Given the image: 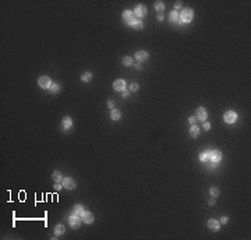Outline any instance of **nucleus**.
<instances>
[{
    "mask_svg": "<svg viewBox=\"0 0 251 240\" xmlns=\"http://www.w3.org/2000/svg\"><path fill=\"white\" fill-rule=\"evenodd\" d=\"M49 90L52 91V93H57L60 91V85H59V84H52V87H50Z\"/></svg>",
    "mask_w": 251,
    "mask_h": 240,
    "instance_id": "a878e982",
    "label": "nucleus"
},
{
    "mask_svg": "<svg viewBox=\"0 0 251 240\" xmlns=\"http://www.w3.org/2000/svg\"><path fill=\"white\" fill-rule=\"evenodd\" d=\"M93 219H95V218H93L92 212H89V211H84V213L81 215V221H82L84 223H87V225L92 223Z\"/></svg>",
    "mask_w": 251,
    "mask_h": 240,
    "instance_id": "0eeeda50",
    "label": "nucleus"
},
{
    "mask_svg": "<svg viewBox=\"0 0 251 240\" xmlns=\"http://www.w3.org/2000/svg\"><path fill=\"white\" fill-rule=\"evenodd\" d=\"M209 194H211L212 197H218V196H219V188L215 187V186H212L211 188H209Z\"/></svg>",
    "mask_w": 251,
    "mask_h": 240,
    "instance_id": "b1692460",
    "label": "nucleus"
},
{
    "mask_svg": "<svg viewBox=\"0 0 251 240\" xmlns=\"http://www.w3.org/2000/svg\"><path fill=\"white\" fill-rule=\"evenodd\" d=\"M52 80L48 77V76H42L39 77V80H38V85H39L40 88H43V90H48V88H50L52 87Z\"/></svg>",
    "mask_w": 251,
    "mask_h": 240,
    "instance_id": "f03ea898",
    "label": "nucleus"
},
{
    "mask_svg": "<svg viewBox=\"0 0 251 240\" xmlns=\"http://www.w3.org/2000/svg\"><path fill=\"white\" fill-rule=\"evenodd\" d=\"M134 14H135L138 18L145 17V15H146V7L144 6V4H138V6L135 7V10H134Z\"/></svg>",
    "mask_w": 251,
    "mask_h": 240,
    "instance_id": "6e6552de",
    "label": "nucleus"
},
{
    "mask_svg": "<svg viewBox=\"0 0 251 240\" xmlns=\"http://www.w3.org/2000/svg\"><path fill=\"white\" fill-rule=\"evenodd\" d=\"M209 159L213 162V163H218L222 160V152L219 149H215V151H211L209 152Z\"/></svg>",
    "mask_w": 251,
    "mask_h": 240,
    "instance_id": "423d86ee",
    "label": "nucleus"
},
{
    "mask_svg": "<svg viewBox=\"0 0 251 240\" xmlns=\"http://www.w3.org/2000/svg\"><path fill=\"white\" fill-rule=\"evenodd\" d=\"M135 68H137V70H141V64H135Z\"/></svg>",
    "mask_w": 251,
    "mask_h": 240,
    "instance_id": "4c0bfd02",
    "label": "nucleus"
},
{
    "mask_svg": "<svg viewBox=\"0 0 251 240\" xmlns=\"http://www.w3.org/2000/svg\"><path fill=\"white\" fill-rule=\"evenodd\" d=\"M180 7H181V1H176V3H174V9H176L174 11H179Z\"/></svg>",
    "mask_w": 251,
    "mask_h": 240,
    "instance_id": "c756f323",
    "label": "nucleus"
},
{
    "mask_svg": "<svg viewBox=\"0 0 251 240\" xmlns=\"http://www.w3.org/2000/svg\"><path fill=\"white\" fill-rule=\"evenodd\" d=\"M73 210H74V213H75V215H78V216H81V215L84 213V207H82L81 204H75Z\"/></svg>",
    "mask_w": 251,
    "mask_h": 240,
    "instance_id": "6ab92c4d",
    "label": "nucleus"
},
{
    "mask_svg": "<svg viewBox=\"0 0 251 240\" xmlns=\"http://www.w3.org/2000/svg\"><path fill=\"white\" fill-rule=\"evenodd\" d=\"M107 106L110 107V109H115V103H113V101H107Z\"/></svg>",
    "mask_w": 251,
    "mask_h": 240,
    "instance_id": "f704fd0d",
    "label": "nucleus"
},
{
    "mask_svg": "<svg viewBox=\"0 0 251 240\" xmlns=\"http://www.w3.org/2000/svg\"><path fill=\"white\" fill-rule=\"evenodd\" d=\"M52 179L54 180V183H62L63 182V176H62V173L60 172H53V174H52Z\"/></svg>",
    "mask_w": 251,
    "mask_h": 240,
    "instance_id": "f3484780",
    "label": "nucleus"
},
{
    "mask_svg": "<svg viewBox=\"0 0 251 240\" xmlns=\"http://www.w3.org/2000/svg\"><path fill=\"white\" fill-rule=\"evenodd\" d=\"M204 129H205V130H209V129H211V123L205 121V123H204Z\"/></svg>",
    "mask_w": 251,
    "mask_h": 240,
    "instance_id": "72a5a7b5",
    "label": "nucleus"
},
{
    "mask_svg": "<svg viewBox=\"0 0 251 240\" xmlns=\"http://www.w3.org/2000/svg\"><path fill=\"white\" fill-rule=\"evenodd\" d=\"M113 88H115L116 91H120V92L124 91V90H126V81L121 80V78H120V80H116L113 82Z\"/></svg>",
    "mask_w": 251,
    "mask_h": 240,
    "instance_id": "9d476101",
    "label": "nucleus"
},
{
    "mask_svg": "<svg viewBox=\"0 0 251 240\" xmlns=\"http://www.w3.org/2000/svg\"><path fill=\"white\" fill-rule=\"evenodd\" d=\"M193 18H194V11H193V9H183V10H181L180 20H181L183 23L188 24V23L193 21Z\"/></svg>",
    "mask_w": 251,
    "mask_h": 240,
    "instance_id": "f257e3e1",
    "label": "nucleus"
},
{
    "mask_svg": "<svg viewBox=\"0 0 251 240\" xmlns=\"http://www.w3.org/2000/svg\"><path fill=\"white\" fill-rule=\"evenodd\" d=\"M219 222H221V223H227V222H229V218H227V216H222V218L219 219Z\"/></svg>",
    "mask_w": 251,
    "mask_h": 240,
    "instance_id": "7c9ffc66",
    "label": "nucleus"
},
{
    "mask_svg": "<svg viewBox=\"0 0 251 240\" xmlns=\"http://www.w3.org/2000/svg\"><path fill=\"white\" fill-rule=\"evenodd\" d=\"M156 20H159V21H162V20H163V15H162V14H160V15H158V18H156Z\"/></svg>",
    "mask_w": 251,
    "mask_h": 240,
    "instance_id": "e433bc0d",
    "label": "nucleus"
},
{
    "mask_svg": "<svg viewBox=\"0 0 251 240\" xmlns=\"http://www.w3.org/2000/svg\"><path fill=\"white\" fill-rule=\"evenodd\" d=\"M199 133H201V131H199V127H197L195 124H193V126L190 127V135H191L193 138H195V137H198V135H199Z\"/></svg>",
    "mask_w": 251,
    "mask_h": 240,
    "instance_id": "dca6fc26",
    "label": "nucleus"
},
{
    "mask_svg": "<svg viewBox=\"0 0 251 240\" xmlns=\"http://www.w3.org/2000/svg\"><path fill=\"white\" fill-rule=\"evenodd\" d=\"M81 80L84 81V82H89V81L92 80V73H91V71H85V73L81 76Z\"/></svg>",
    "mask_w": 251,
    "mask_h": 240,
    "instance_id": "aec40b11",
    "label": "nucleus"
},
{
    "mask_svg": "<svg viewBox=\"0 0 251 240\" xmlns=\"http://www.w3.org/2000/svg\"><path fill=\"white\" fill-rule=\"evenodd\" d=\"M132 28H135V29H142V28H144L142 21H141V20H137V21H135V24L132 25Z\"/></svg>",
    "mask_w": 251,
    "mask_h": 240,
    "instance_id": "bb28decb",
    "label": "nucleus"
},
{
    "mask_svg": "<svg viewBox=\"0 0 251 240\" xmlns=\"http://www.w3.org/2000/svg\"><path fill=\"white\" fill-rule=\"evenodd\" d=\"M62 188H63L62 183H54V190H62Z\"/></svg>",
    "mask_w": 251,
    "mask_h": 240,
    "instance_id": "473e14b6",
    "label": "nucleus"
},
{
    "mask_svg": "<svg viewBox=\"0 0 251 240\" xmlns=\"http://www.w3.org/2000/svg\"><path fill=\"white\" fill-rule=\"evenodd\" d=\"M138 88H140V85H138L137 82H132L131 85H130V88H128V91H130V92H134V91H137Z\"/></svg>",
    "mask_w": 251,
    "mask_h": 240,
    "instance_id": "cd10ccee",
    "label": "nucleus"
},
{
    "mask_svg": "<svg viewBox=\"0 0 251 240\" xmlns=\"http://www.w3.org/2000/svg\"><path fill=\"white\" fill-rule=\"evenodd\" d=\"M223 120H225L226 123L232 124V123H234V121L237 120V113L233 112V110H227L225 115H223Z\"/></svg>",
    "mask_w": 251,
    "mask_h": 240,
    "instance_id": "7ed1b4c3",
    "label": "nucleus"
},
{
    "mask_svg": "<svg viewBox=\"0 0 251 240\" xmlns=\"http://www.w3.org/2000/svg\"><path fill=\"white\" fill-rule=\"evenodd\" d=\"M68 223H70V226L73 227V229H78L79 225H81V216L78 215H71L70 218H68Z\"/></svg>",
    "mask_w": 251,
    "mask_h": 240,
    "instance_id": "39448f33",
    "label": "nucleus"
},
{
    "mask_svg": "<svg viewBox=\"0 0 251 240\" xmlns=\"http://www.w3.org/2000/svg\"><path fill=\"white\" fill-rule=\"evenodd\" d=\"M195 121H197V117H195V116H190V117H188V123H190L191 126L195 124Z\"/></svg>",
    "mask_w": 251,
    "mask_h": 240,
    "instance_id": "c85d7f7f",
    "label": "nucleus"
},
{
    "mask_svg": "<svg viewBox=\"0 0 251 240\" xmlns=\"http://www.w3.org/2000/svg\"><path fill=\"white\" fill-rule=\"evenodd\" d=\"M121 62H123V64H124V66H131V64H132V59L130 57V56H124Z\"/></svg>",
    "mask_w": 251,
    "mask_h": 240,
    "instance_id": "393cba45",
    "label": "nucleus"
},
{
    "mask_svg": "<svg viewBox=\"0 0 251 240\" xmlns=\"http://www.w3.org/2000/svg\"><path fill=\"white\" fill-rule=\"evenodd\" d=\"M110 117L112 120H115V121H119L121 119V112H120L119 109H112L110 110Z\"/></svg>",
    "mask_w": 251,
    "mask_h": 240,
    "instance_id": "4468645a",
    "label": "nucleus"
},
{
    "mask_svg": "<svg viewBox=\"0 0 251 240\" xmlns=\"http://www.w3.org/2000/svg\"><path fill=\"white\" fill-rule=\"evenodd\" d=\"M128 93H130V91H128V90H124V91H121V96H123V98H127V96H128Z\"/></svg>",
    "mask_w": 251,
    "mask_h": 240,
    "instance_id": "2f4dec72",
    "label": "nucleus"
},
{
    "mask_svg": "<svg viewBox=\"0 0 251 240\" xmlns=\"http://www.w3.org/2000/svg\"><path fill=\"white\" fill-rule=\"evenodd\" d=\"M198 120H202V121H205L207 117H208V113H207V110H205V107H198L197 109V116H195Z\"/></svg>",
    "mask_w": 251,
    "mask_h": 240,
    "instance_id": "9b49d317",
    "label": "nucleus"
},
{
    "mask_svg": "<svg viewBox=\"0 0 251 240\" xmlns=\"http://www.w3.org/2000/svg\"><path fill=\"white\" fill-rule=\"evenodd\" d=\"M62 184L64 188L67 190H74L75 187H77V183H75V180L74 179H71V177H64L63 179V182H62Z\"/></svg>",
    "mask_w": 251,
    "mask_h": 240,
    "instance_id": "20e7f679",
    "label": "nucleus"
},
{
    "mask_svg": "<svg viewBox=\"0 0 251 240\" xmlns=\"http://www.w3.org/2000/svg\"><path fill=\"white\" fill-rule=\"evenodd\" d=\"M208 204H209V205H215V200H213V198H211V200L208 201Z\"/></svg>",
    "mask_w": 251,
    "mask_h": 240,
    "instance_id": "c9c22d12",
    "label": "nucleus"
},
{
    "mask_svg": "<svg viewBox=\"0 0 251 240\" xmlns=\"http://www.w3.org/2000/svg\"><path fill=\"white\" fill-rule=\"evenodd\" d=\"M62 126H63V129H64V130H70V129H71V126H73V119H71V117H68V116L63 117V120H62Z\"/></svg>",
    "mask_w": 251,
    "mask_h": 240,
    "instance_id": "ddd939ff",
    "label": "nucleus"
},
{
    "mask_svg": "<svg viewBox=\"0 0 251 240\" xmlns=\"http://www.w3.org/2000/svg\"><path fill=\"white\" fill-rule=\"evenodd\" d=\"M207 225H208V229H209V230H212V232H218L219 227H221V222H219L218 219H209Z\"/></svg>",
    "mask_w": 251,
    "mask_h": 240,
    "instance_id": "1a4fd4ad",
    "label": "nucleus"
},
{
    "mask_svg": "<svg viewBox=\"0 0 251 240\" xmlns=\"http://www.w3.org/2000/svg\"><path fill=\"white\" fill-rule=\"evenodd\" d=\"M209 152H211V151L201 152V154H199V160H201V162H205L207 159H209Z\"/></svg>",
    "mask_w": 251,
    "mask_h": 240,
    "instance_id": "5701e85b",
    "label": "nucleus"
},
{
    "mask_svg": "<svg viewBox=\"0 0 251 240\" xmlns=\"http://www.w3.org/2000/svg\"><path fill=\"white\" fill-rule=\"evenodd\" d=\"M148 57H149V53L146 50H140L135 53V59L138 62H145V60H148Z\"/></svg>",
    "mask_w": 251,
    "mask_h": 240,
    "instance_id": "f8f14e48",
    "label": "nucleus"
},
{
    "mask_svg": "<svg viewBox=\"0 0 251 240\" xmlns=\"http://www.w3.org/2000/svg\"><path fill=\"white\" fill-rule=\"evenodd\" d=\"M155 10H158V11H163L165 10V3L163 1H160V0H158V1H155Z\"/></svg>",
    "mask_w": 251,
    "mask_h": 240,
    "instance_id": "4be33fe9",
    "label": "nucleus"
},
{
    "mask_svg": "<svg viewBox=\"0 0 251 240\" xmlns=\"http://www.w3.org/2000/svg\"><path fill=\"white\" fill-rule=\"evenodd\" d=\"M121 15H123V18H124L127 23H128L131 18H134V13H132V11H130V10H126V11H123V14H121Z\"/></svg>",
    "mask_w": 251,
    "mask_h": 240,
    "instance_id": "412c9836",
    "label": "nucleus"
},
{
    "mask_svg": "<svg viewBox=\"0 0 251 240\" xmlns=\"http://www.w3.org/2000/svg\"><path fill=\"white\" fill-rule=\"evenodd\" d=\"M169 20H170L172 23H177V21L180 20V14H179V11H172V13L169 14Z\"/></svg>",
    "mask_w": 251,
    "mask_h": 240,
    "instance_id": "a211bd4d",
    "label": "nucleus"
},
{
    "mask_svg": "<svg viewBox=\"0 0 251 240\" xmlns=\"http://www.w3.org/2000/svg\"><path fill=\"white\" fill-rule=\"evenodd\" d=\"M64 232H66V226L64 225L59 223V225L54 226V235L56 236H62V235H64Z\"/></svg>",
    "mask_w": 251,
    "mask_h": 240,
    "instance_id": "2eb2a0df",
    "label": "nucleus"
}]
</instances>
